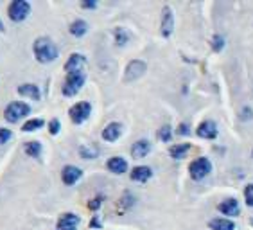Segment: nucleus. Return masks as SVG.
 Wrapping results in <instances>:
<instances>
[{
    "mask_svg": "<svg viewBox=\"0 0 253 230\" xmlns=\"http://www.w3.org/2000/svg\"><path fill=\"white\" fill-rule=\"evenodd\" d=\"M33 54L38 63L47 65V63H52V61L58 59L59 49H58V45L54 44L49 36H40V38L34 40Z\"/></svg>",
    "mask_w": 253,
    "mask_h": 230,
    "instance_id": "obj_1",
    "label": "nucleus"
},
{
    "mask_svg": "<svg viewBox=\"0 0 253 230\" xmlns=\"http://www.w3.org/2000/svg\"><path fill=\"white\" fill-rule=\"evenodd\" d=\"M84 81H86V72H70L67 74V78L63 81V87H61V93L65 97H74L78 95L83 89Z\"/></svg>",
    "mask_w": 253,
    "mask_h": 230,
    "instance_id": "obj_2",
    "label": "nucleus"
},
{
    "mask_svg": "<svg viewBox=\"0 0 253 230\" xmlns=\"http://www.w3.org/2000/svg\"><path fill=\"white\" fill-rule=\"evenodd\" d=\"M31 113V106L25 101H11L4 110V119L9 124L20 123L22 119H25Z\"/></svg>",
    "mask_w": 253,
    "mask_h": 230,
    "instance_id": "obj_3",
    "label": "nucleus"
},
{
    "mask_svg": "<svg viewBox=\"0 0 253 230\" xmlns=\"http://www.w3.org/2000/svg\"><path fill=\"white\" fill-rule=\"evenodd\" d=\"M29 15H31V2H27V0H13L7 5V16L15 24L24 22Z\"/></svg>",
    "mask_w": 253,
    "mask_h": 230,
    "instance_id": "obj_4",
    "label": "nucleus"
},
{
    "mask_svg": "<svg viewBox=\"0 0 253 230\" xmlns=\"http://www.w3.org/2000/svg\"><path fill=\"white\" fill-rule=\"evenodd\" d=\"M210 171H212V162L205 157L196 158V160L190 162V166H189L190 178L196 182H200V180H203L205 177H209Z\"/></svg>",
    "mask_w": 253,
    "mask_h": 230,
    "instance_id": "obj_5",
    "label": "nucleus"
},
{
    "mask_svg": "<svg viewBox=\"0 0 253 230\" xmlns=\"http://www.w3.org/2000/svg\"><path fill=\"white\" fill-rule=\"evenodd\" d=\"M90 113H92V104L88 103V101H79L74 106H70L68 117H70V121L74 124H83L84 121H88Z\"/></svg>",
    "mask_w": 253,
    "mask_h": 230,
    "instance_id": "obj_6",
    "label": "nucleus"
},
{
    "mask_svg": "<svg viewBox=\"0 0 253 230\" xmlns=\"http://www.w3.org/2000/svg\"><path fill=\"white\" fill-rule=\"evenodd\" d=\"M147 70V65L146 61H142V59H133L129 61L126 67V72H124V83H133L136 79H140Z\"/></svg>",
    "mask_w": 253,
    "mask_h": 230,
    "instance_id": "obj_7",
    "label": "nucleus"
},
{
    "mask_svg": "<svg viewBox=\"0 0 253 230\" xmlns=\"http://www.w3.org/2000/svg\"><path fill=\"white\" fill-rule=\"evenodd\" d=\"M84 69H86V58L83 54L74 52L68 56L67 63H65V72H84Z\"/></svg>",
    "mask_w": 253,
    "mask_h": 230,
    "instance_id": "obj_8",
    "label": "nucleus"
},
{
    "mask_svg": "<svg viewBox=\"0 0 253 230\" xmlns=\"http://www.w3.org/2000/svg\"><path fill=\"white\" fill-rule=\"evenodd\" d=\"M79 223H81V218L74 212H65V214L59 216L58 225L56 230H78Z\"/></svg>",
    "mask_w": 253,
    "mask_h": 230,
    "instance_id": "obj_9",
    "label": "nucleus"
},
{
    "mask_svg": "<svg viewBox=\"0 0 253 230\" xmlns=\"http://www.w3.org/2000/svg\"><path fill=\"white\" fill-rule=\"evenodd\" d=\"M83 178V171L79 169L78 166H65L61 169V182H63L65 185H74L76 182H79Z\"/></svg>",
    "mask_w": 253,
    "mask_h": 230,
    "instance_id": "obj_10",
    "label": "nucleus"
},
{
    "mask_svg": "<svg viewBox=\"0 0 253 230\" xmlns=\"http://www.w3.org/2000/svg\"><path fill=\"white\" fill-rule=\"evenodd\" d=\"M162 36L164 38H169L172 35V31H174V15H172V11L169 7H164L162 11Z\"/></svg>",
    "mask_w": 253,
    "mask_h": 230,
    "instance_id": "obj_11",
    "label": "nucleus"
},
{
    "mask_svg": "<svg viewBox=\"0 0 253 230\" xmlns=\"http://www.w3.org/2000/svg\"><path fill=\"white\" fill-rule=\"evenodd\" d=\"M16 92H18V95H22V97L33 99V101H40V99H42V90H40L38 85H34V83L20 85L18 89H16Z\"/></svg>",
    "mask_w": 253,
    "mask_h": 230,
    "instance_id": "obj_12",
    "label": "nucleus"
},
{
    "mask_svg": "<svg viewBox=\"0 0 253 230\" xmlns=\"http://www.w3.org/2000/svg\"><path fill=\"white\" fill-rule=\"evenodd\" d=\"M122 135V124L121 123H110L102 130L101 137L106 142H117Z\"/></svg>",
    "mask_w": 253,
    "mask_h": 230,
    "instance_id": "obj_13",
    "label": "nucleus"
},
{
    "mask_svg": "<svg viewBox=\"0 0 253 230\" xmlns=\"http://www.w3.org/2000/svg\"><path fill=\"white\" fill-rule=\"evenodd\" d=\"M196 133H198V137H201V138H209V140H214V138L217 137V126H215L212 121H203V123L198 126Z\"/></svg>",
    "mask_w": 253,
    "mask_h": 230,
    "instance_id": "obj_14",
    "label": "nucleus"
},
{
    "mask_svg": "<svg viewBox=\"0 0 253 230\" xmlns=\"http://www.w3.org/2000/svg\"><path fill=\"white\" fill-rule=\"evenodd\" d=\"M149 151H151V142L147 140V138H140V140L133 142V146H131L133 158H144L149 155Z\"/></svg>",
    "mask_w": 253,
    "mask_h": 230,
    "instance_id": "obj_15",
    "label": "nucleus"
},
{
    "mask_svg": "<svg viewBox=\"0 0 253 230\" xmlns=\"http://www.w3.org/2000/svg\"><path fill=\"white\" fill-rule=\"evenodd\" d=\"M106 167L113 175H124L127 171V160L122 157H112L106 162Z\"/></svg>",
    "mask_w": 253,
    "mask_h": 230,
    "instance_id": "obj_16",
    "label": "nucleus"
},
{
    "mask_svg": "<svg viewBox=\"0 0 253 230\" xmlns=\"http://www.w3.org/2000/svg\"><path fill=\"white\" fill-rule=\"evenodd\" d=\"M217 211L221 212V214H226V216H232V218H235V216H239V201L235 200V198H228V200L221 201L219 205H217Z\"/></svg>",
    "mask_w": 253,
    "mask_h": 230,
    "instance_id": "obj_17",
    "label": "nucleus"
},
{
    "mask_svg": "<svg viewBox=\"0 0 253 230\" xmlns=\"http://www.w3.org/2000/svg\"><path fill=\"white\" fill-rule=\"evenodd\" d=\"M153 177V169L147 166H136L131 173H129V178L133 182H140V184H146L149 178Z\"/></svg>",
    "mask_w": 253,
    "mask_h": 230,
    "instance_id": "obj_18",
    "label": "nucleus"
},
{
    "mask_svg": "<svg viewBox=\"0 0 253 230\" xmlns=\"http://www.w3.org/2000/svg\"><path fill=\"white\" fill-rule=\"evenodd\" d=\"M68 31H70V35L76 36V38H83L88 33V22H84V20H81V18L74 20L72 24H70V27H68Z\"/></svg>",
    "mask_w": 253,
    "mask_h": 230,
    "instance_id": "obj_19",
    "label": "nucleus"
},
{
    "mask_svg": "<svg viewBox=\"0 0 253 230\" xmlns=\"http://www.w3.org/2000/svg\"><path fill=\"white\" fill-rule=\"evenodd\" d=\"M24 151L27 157L40 158L42 157V153H43V146H42V142L40 140H29V142H25Z\"/></svg>",
    "mask_w": 253,
    "mask_h": 230,
    "instance_id": "obj_20",
    "label": "nucleus"
},
{
    "mask_svg": "<svg viewBox=\"0 0 253 230\" xmlns=\"http://www.w3.org/2000/svg\"><path fill=\"white\" fill-rule=\"evenodd\" d=\"M209 227L212 230H235V223L228 218H214L209 221Z\"/></svg>",
    "mask_w": 253,
    "mask_h": 230,
    "instance_id": "obj_21",
    "label": "nucleus"
},
{
    "mask_svg": "<svg viewBox=\"0 0 253 230\" xmlns=\"http://www.w3.org/2000/svg\"><path fill=\"white\" fill-rule=\"evenodd\" d=\"M45 126V121L43 119H29L27 123H24V126H22V132L25 133H33V132H38V130H42V128Z\"/></svg>",
    "mask_w": 253,
    "mask_h": 230,
    "instance_id": "obj_22",
    "label": "nucleus"
},
{
    "mask_svg": "<svg viewBox=\"0 0 253 230\" xmlns=\"http://www.w3.org/2000/svg\"><path fill=\"white\" fill-rule=\"evenodd\" d=\"M113 38H115V44L119 47H124V45L129 42V33H127L124 27H115L113 29Z\"/></svg>",
    "mask_w": 253,
    "mask_h": 230,
    "instance_id": "obj_23",
    "label": "nucleus"
},
{
    "mask_svg": "<svg viewBox=\"0 0 253 230\" xmlns=\"http://www.w3.org/2000/svg\"><path fill=\"white\" fill-rule=\"evenodd\" d=\"M190 149V146L189 144H176V146H172L170 147V157L174 158V160H181V158L185 157L187 155V151Z\"/></svg>",
    "mask_w": 253,
    "mask_h": 230,
    "instance_id": "obj_24",
    "label": "nucleus"
},
{
    "mask_svg": "<svg viewBox=\"0 0 253 230\" xmlns=\"http://www.w3.org/2000/svg\"><path fill=\"white\" fill-rule=\"evenodd\" d=\"M97 147H92V146H88V144H84V146L79 147V155L83 158H86V160H92V158L97 157Z\"/></svg>",
    "mask_w": 253,
    "mask_h": 230,
    "instance_id": "obj_25",
    "label": "nucleus"
},
{
    "mask_svg": "<svg viewBox=\"0 0 253 230\" xmlns=\"http://www.w3.org/2000/svg\"><path fill=\"white\" fill-rule=\"evenodd\" d=\"M133 203H135V196L131 194V192H124L121 198V205L122 209H131Z\"/></svg>",
    "mask_w": 253,
    "mask_h": 230,
    "instance_id": "obj_26",
    "label": "nucleus"
},
{
    "mask_svg": "<svg viewBox=\"0 0 253 230\" xmlns=\"http://www.w3.org/2000/svg\"><path fill=\"white\" fill-rule=\"evenodd\" d=\"M224 36H221V35H215L214 38H212V49L215 50V52H219V50H223V47H224Z\"/></svg>",
    "mask_w": 253,
    "mask_h": 230,
    "instance_id": "obj_27",
    "label": "nucleus"
},
{
    "mask_svg": "<svg viewBox=\"0 0 253 230\" xmlns=\"http://www.w3.org/2000/svg\"><path fill=\"white\" fill-rule=\"evenodd\" d=\"M158 137L162 138L164 142H169L170 137H172V130H170V126H162L160 130H158Z\"/></svg>",
    "mask_w": 253,
    "mask_h": 230,
    "instance_id": "obj_28",
    "label": "nucleus"
},
{
    "mask_svg": "<svg viewBox=\"0 0 253 230\" xmlns=\"http://www.w3.org/2000/svg\"><path fill=\"white\" fill-rule=\"evenodd\" d=\"M244 200H246V205L253 207V184H248L244 187Z\"/></svg>",
    "mask_w": 253,
    "mask_h": 230,
    "instance_id": "obj_29",
    "label": "nucleus"
},
{
    "mask_svg": "<svg viewBox=\"0 0 253 230\" xmlns=\"http://www.w3.org/2000/svg\"><path fill=\"white\" fill-rule=\"evenodd\" d=\"M61 132V123H59V119H50L49 121V133L50 135H58Z\"/></svg>",
    "mask_w": 253,
    "mask_h": 230,
    "instance_id": "obj_30",
    "label": "nucleus"
},
{
    "mask_svg": "<svg viewBox=\"0 0 253 230\" xmlns=\"http://www.w3.org/2000/svg\"><path fill=\"white\" fill-rule=\"evenodd\" d=\"M11 138H13V132H11L9 128H0V144H5Z\"/></svg>",
    "mask_w": 253,
    "mask_h": 230,
    "instance_id": "obj_31",
    "label": "nucleus"
},
{
    "mask_svg": "<svg viewBox=\"0 0 253 230\" xmlns=\"http://www.w3.org/2000/svg\"><path fill=\"white\" fill-rule=\"evenodd\" d=\"M102 200H104V198H102V196H95V198H93V200H90L88 201V209H90V211H99V207L102 205Z\"/></svg>",
    "mask_w": 253,
    "mask_h": 230,
    "instance_id": "obj_32",
    "label": "nucleus"
},
{
    "mask_svg": "<svg viewBox=\"0 0 253 230\" xmlns=\"http://www.w3.org/2000/svg\"><path fill=\"white\" fill-rule=\"evenodd\" d=\"M81 7H83V9H95V7H97V2H95V0H84V2H81Z\"/></svg>",
    "mask_w": 253,
    "mask_h": 230,
    "instance_id": "obj_33",
    "label": "nucleus"
},
{
    "mask_svg": "<svg viewBox=\"0 0 253 230\" xmlns=\"http://www.w3.org/2000/svg\"><path fill=\"white\" fill-rule=\"evenodd\" d=\"M90 229H102V223L99 220V216H93L92 221H90Z\"/></svg>",
    "mask_w": 253,
    "mask_h": 230,
    "instance_id": "obj_34",
    "label": "nucleus"
},
{
    "mask_svg": "<svg viewBox=\"0 0 253 230\" xmlns=\"http://www.w3.org/2000/svg\"><path fill=\"white\" fill-rule=\"evenodd\" d=\"M178 133H180V135H189V126H187V124H181L180 126V130H178Z\"/></svg>",
    "mask_w": 253,
    "mask_h": 230,
    "instance_id": "obj_35",
    "label": "nucleus"
},
{
    "mask_svg": "<svg viewBox=\"0 0 253 230\" xmlns=\"http://www.w3.org/2000/svg\"><path fill=\"white\" fill-rule=\"evenodd\" d=\"M244 119H252V108H244Z\"/></svg>",
    "mask_w": 253,
    "mask_h": 230,
    "instance_id": "obj_36",
    "label": "nucleus"
},
{
    "mask_svg": "<svg viewBox=\"0 0 253 230\" xmlns=\"http://www.w3.org/2000/svg\"><path fill=\"white\" fill-rule=\"evenodd\" d=\"M0 33H5V27H4V22L0 18Z\"/></svg>",
    "mask_w": 253,
    "mask_h": 230,
    "instance_id": "obj_37",
    "label": "nucleus"
},
{
    "mask_svg": "<svg viewBox=\"0 0 253 230\" xmlns=\"http://www.w3.org/2000/svg\"><path fill=\"white\" fill-rule=\"evenodd\" d=\"M250 223H252V227H253V218H252V220H250Z\"/></svg>",
    "mask_w": 253,
    "mask_h": 230,
    "instance_id": "obj_38",
    "label": "nucleus"
}]
</instances>
